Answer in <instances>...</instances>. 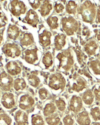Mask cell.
<instances>
[{
    "mask_svg": "<svg viewBox=\"0 0 100 125\" xmlns=\"http://www.w3.org/2000/svg\"><path fill=\"white\" fill-rule=\"evenodd\" d=\"M82 19L87 22H91L94 21L96 15L95 5L90 1H85L78 10Z\"/></svg>",
    "mask_w": 100,
    "mask_h": 125,
    "instance_id": "cell-1",
    "label": "cell"
},
{
    "mask_svg": "<svg viewBox=\"0 0 100 125\" xmlns=\"http://www.w3.org/2000/svg\"><path fill=\"white\" fill-rule=\"evenodd\" d=\"M57 58L59 62L58 67L61 70L68 71L72 68L74 64L73 56L70 50H64L58 53Z\"/></svg>",
    "mask_w": 100,
    "mask_h": 125,
    "instance_id": "cell-2",
    "label": "cell"
},
{
    "mask_svg": "<svg viewBox=\"0 0 100 125\" xmlns=\"http://www.w3.org/2000/svg\"><path fill=\"white\" fill-rule=\"evenodd\" d=\"M66 83V80L62 74L55 73L49 77L48 86L54 91H61L65 88Z\"/></svg>",
    "mask_w": 100,
    "mask_h": 125,
    "instance_id": "cell-3",
    "label": "cell"
},
{
    "mask_svg": "<svg viewBox=\"0 0 100 125\" xmlns=\"http://www.w3.org/2000/svg\"><path fill=\"white\" fill-rule=\"evenodd\" d=\"M62 28L66 34L69 35H73L78 29V23L74 18L67 16L62 18Z\"/></svg>",
    "mask_w": 100,
    "mask_h": 125,
    "instance_id": "cell-4",
    "label": "cell"
},
{
    "mask_svg": "<svg viewBox=\"0 0 100 125\" xmlns=\"http://www.w3.org/2000/svg\"><path fill=\"white\" fill-rule=\"evenodd\" d=\"M35 104L33 97L28 94H21L18 100V106L22 110H28L31 109Z\"/></svg>",
    "mask_w": 100,
    "mask_h": 125,
    "instance_id": "cell-5",
    "label": "cell"
},
{
    "mask_svg": "<svg viewBox=\"0 0 100 125\" xmlns=\"http://www.w3.org/2000/svg\"><path fill=\"white\" fill-rule=\"evenodd\" d=\"M13 78L9 73L3 72L0 74V88L4 91L10 90L14 85Z\"/></svg>",
    "mask_w": 100,
    "mask_h": 125,
    "instance_id": "cell-6",
    "label": "cell"
},
{
    "mask_svg": "<svg viewBox=\"0 0 100 125\" xmlns=\"http://www.w3.org/2000/svg\"><path fill=\"white\" fill-rule=\"evenodd\" d=\"M83 101L80 97L76 95L72 96L70 100L69 108L74 114H77L82 111L83 107Z\"/></svg>",
    "mask_w": 100,
    "mask_h": 125,
    "instance_id": "cell-7",
    "label": "cell"
},
{
    "mask_svg": "<svg viewBox=\"0 0 100 125\" xmlns=\"http://www.w3.org/2000/svg\"><path fill=\"white\" fill-rule=\"evenodd\" d=\"M10 9L13 15L15 16H19L25 13L27 8L22 1L13 0L10 4Z\"/></svg>",
    "mask_w": 100,
    "mask_h": 125,
    "instance_id": "cell-8",
    "label": "cell"
},
{
    "mask_svg": "<svg viewBox=\"0 0 100 125\" xmlns=\"http://www.w3.org/2000/svg\"><path fill=\"white\" fill-rule=\"evenodd\" d=\"M1 103L6 109H12L15 106L16 103L14 94L10 92H6L2 95Z\"/></svg>",
    "mask_w": 100,
    "mask_h": 125,
    "instance_id": "cell-9",
    "label": "cell"
},
{
    "mask_svg": "<svg viewBox=\"0 0 100 125\" xmlns=\"http://www.w3.org/2000/svg\"><path fill=\"white\" fill-rule=\"evenodd\" d=\"M7 56L11 58H16L19 56L21 53L20 49L15 44L8 43L5 44L2 48Z\"/></svg>",
    "mask_w": 100,
    "mask_h": 125,
    "instance_id": "cell-10",
    "label": "cell"
},
{
    "mask_svg": "<svg viewBox=\"0 0 100 125\" xmlns=\"http://www.w3.org/2000/svg\"><path fill=\"white\" fill-rule=\"evenodd\" d=\"M14 120L17 125H27L28 122V115L22 110H17L14 112Z\"/></svg>",
    "mask_w": 100,
    "mask_h": 125,
    "instance_id": "cell-11",
    "label": "cell"
},
{
    "mask_svg": "<svg viewBox=\"0 0 100 125\" xmlns=\"http://www.w3.org/2000/svg\"><path fill=\"white\" fill-rule=\"evenodd\" d=\"M75 119L78 125H91V116L86 111H81L77 114Z\"/></svg>",
    "mask_w": 100,
    "mask_h": 125,
    "instance_id": "cell-12",
    "label": "cell"
},
{
    "mask_svg": "<svg viewBox=\"0 0 100 125\" xmlns=\"http://www.w3.org/2000/svg\"><path fill=\"white\" fill-rule=\"evenodd\" d=\"M7 72L12 76H16L21 72V68L18 64L15 62H10L6 66Z\"/></svg>",
    "mask_w": 100,
    "mask_h": 125,
    "instance_id": "cell-13",
    "label": "cell"
},
{
    "mask_svg": "<svg viewBox=\"0 0 100 125\" xmlns=\"http://www.w3.org/2000/svg\"><path fill=\"white\" fill-rule=\"evenodd\" d=\"M37 49L33 48L27 49L24 52V59L30 64H33L38 60Z\"/></svg>",
    "mask_w": 100,
    "mask_h": 125,
    "instance_id": "cell-14",
    "label": "cell"
},
{
    "mask_svg": "<svg viewBox=\"0 0 100 125\" xmlns=\"http://www.w3.org/2000/svg\"><path fill=\"white\" fill-rule=\"evenodd\" d=\"M87 86L86 81L80 76L76 77L72 84V89L76 92L82 91Z\"/></svg>",
    "mask_w": 100,
    "mask_h": 125,
    "instance_id": "cell-15",
    "label": "cell"
},
{
    "mask_svg": "<svg viewBox=\"0 0 100 125\" xmlns=\"http://www.w3.org/2000/svg\"><path fill=\"white\" fill-rule=\"evenodd\" d=\"M25 20L28 24L35 27L38 23V15L33 10H30L27 12Z\"/></svg>",
    "mask_w": 100,
    "mask_h": 125,
    "instance_id": "cell-16",
    "label": "cell"
},
{
    "mask_svg": "<svg viewBox=\"0 0 100 125\" xmlns=\"http://www.w3.org/2000/svg\"><path fill=\"white\" fill-rule=\"evenodd\" d=\"M52 36L51 33L47 30H45L43 32L39 34V40L41 45L44 47H46L51 44V38Z\"/></svg>",
    "mask_w": 100,
    "mask_h": 125,
    "instance_id": "cell-17",
    "label": "cell"
},
{
    "mask_svg": "<svg viewBox=\"0 0 100 125\" xmlns=\"http://www.w3.org/2000/svg\"><path fill=\"white\" fill-rule=\"evenodd\" d=\"M57 108L55 104L52 102H48L43 106V115L46 117L56 113Z\"/></svg>",
    "mask_w": 100,
    "mask_h": 125,
    "instance_id": "cell-18",
    "label": "cell"
},
{
    "mask_svg": "<svg viewBox=\"0 0 100 125\" xmlns=\"http://www.w3.org/2000/svg\"><path fill=\"white\" fill-rule=\"evenodd\" d=\"M98 47V44L95 41L91 40L85 44L84 49L88 54L89 55H92L95 54Z\"/></svg>",
    "mask_w": 100,
    "mask_h": 125,
    "instance_id": "cell-19",
    "label": "cell"
},
{
    "mask_svg": "<svg viewBox=\"0 0 100 125\" xmlns=\"http://www.w3.org/2000/svg\"><path fill=\"white\" fill-rule=\"evenodd\" d=\"M54 42L56 49L60 50L66 44V36L64 34H58L56 36Z\"/></svg>",
    "mask_w": 100,
    "mask_h": 125,
    "instance_id": "cell-20",
    "label": "cell"
},
{
    "mask_svg": "<svg viewBox=\"0 0 100 125\" xmlns=\"http://www.w3.org/2000/svg\"><path fill=\"white\" fill-rule=\"evenodd\" d=\"M82 99L85 105L90 106L94 101V95L90 89H87L83 93Z\"/></svg>",
    "mask_w": 100,
    "mask_h": 125,
    "instance_id": "cell-21",
    "label": "cell"
},
{
    "mask_svg": "<svg viewBox=\"0 0 100 125\" xmlns=\"http://www.w3.org/2000/svg\"><path fill=\"white\" fill-rule=\"evenodd\" d=\"M60 121V116L57 113L46 117L45 119V123L47 125H58Z\"/></svg>",
    "mask_w": 100,
    "mask_h": 125,
    "instance_id": "cell-22",
    "label": "cell"
},
{
    "mask_svg": "<svg viewBox=\"0 0 100 125\" xmlns=\"http://www.w3.org/2000/svg\"><path fill=\"white\" fill-rule=\"evenodd\" d=\"M52 9L53 5L52 3L48 0H45L40 7V12L42 16H46L50 14Z\"/></svg>",
    "mask_w": 100,
    "mask_h": 125,
    "instance_id": "cell-23",
    "label": "cell"
},
{
    "mask_svg": "<svg viewBox=\"0 0 100 125\" xmlns=\"http://www.w3.org/2000/svg\"><path fill=\"white\" fill-rule=\"evenodd\" d=\"M19 30L15 25L10 26L8 29V34L9 38L12 40H16L18 37L19 34Z\"/></svg>",
    "mask_w": 100,
    "mask_h": 125,
    "instance_id": "cell-24",
    "label": "cell"
},
{
    "mask_svg": "<svg viewBox=\"0 0 100 125\" xmlns=\"http://www.w3.org/2000/svg\"><path fill=\"white\" fill-rule=\"evenodd\" d=\"M27 87V83L25 80L22 78H17L14 80L13 87L16 91H22Z\"/></svg>",
    "mask_w": 100,
    "mask_h": 125,
    "instance_id": "cell-25",
    "label": "cell"
},
{
    "mask_svg": "<svg viewBox=\"0 0 100 125\" xmlns=\"http://www.w3.org/2000/svg\"><path fill=\"white\" fill-rule=\"evenodd\" d=\"M20 44L25 47H28L34 42V39L32 34L30 33H25L20 40Z\"/></svg>",
    "mask_w": 100,
    "mask_h": 125,
    "instance_id": "cell-26",
    "label": "cell"
},
{
    "mask_svg": "<svg viewBox=\"0 0 100 125\" xmlns=\"http://www.w3.org/2000/svg\"><path fill=\"white\" fill-rule=\"evenodd\" d=\"M45 121L43 116L39 114H35L31 118V125H45Z\"/></svg>",
    "mask_w": 100,
    "mask_h": 125,
    "instance_id": "cell-27",
    "label": "cell"
},
{
    "mask_svg": "<svg viewBox=\"0 0 100 125\" xmlns=\"http://www.w3.org/2000/svg\"><path fill=\"white\" fill-rule=\"evenodd\" d=\"M90 116L92 120L97 122L100 121V108L98 106H93L90 110Z\"/></svg>",
    "mask_w": 100,
    "mask_h": 125,
    "instance_id": "cell-28",
    "label": "cell"
},
{
    "mask_svg": "<svg viewBox=\"0 0 100 125\" xmlns=\"http://www.w3.org/2000/svg\"><path fill=\"white\" fill-rule=\"evenodd\" d=\"M0 125H13V119L8 114H0Z\"/></svg>",
    "mask_w": 100,
    "mask_h": 125,
    "instance_id": "cell-29",
    "label": "cell"
},
{
    "mask_svg": "<svg viewBox=\"0 0 100 125\" xmlns=\"http://www.w3.org/2000/svg\"><path fill=\"white\" fill-rule=\"evenodd\" d=\"M55 105L57 109L61 112H64L66 109V102L65 99L62 97H58L56 99Z\"/></svg>",
    "mask_w": 100,
    "mask_h": 125,
    "instance_id": "cell-30",
    "label": "cell"
},
{
    "mask_svg": "<svg viewBox=\"0 0 100 125\" xmlns=\"http://www.w3.org/2000/svg\"><path fill=\"white\" fill-rule=\"evenodd\" d=\"M42 62L47 68L52 66L53 64V57L51 53L48 52L44 54L42 59Z\"/></svg>",
    "mask_w": 100,
    "mask_h": 125,
    "instance_id": "cell-31",
    "label": "cell"
},
{
    "mask_svg": "<svg viewBox=\"0 0 100 125\" xmlns=\"http://www.w3.org/2000/svg\"><path fill=\"white\" fill-rule=\"evenodd\" d=\"M29 84L33 87H38L40 82L39 77L35 74H31L27 77Z\"/></svg>",
    "mask_w": 100,
    "mask_h": 125,
    "instance_id": "cell-32",
    "label": "cell"
},
{
    "mask_svg": "<svg viewBox=\"0 0 100 125\" xmlns=\"http://www.w3.org/2000/svg\"><path fill=\"white\" fill-rule=\"evenodd\" d=\"M90 67L95 75H100V62L98 60L92 61L90 63Z\"/></svg>",
    "mask_w": 100,
    "mask_h": 125,
    "instance_id": "cell-33",
    "label": "cell"
},
{
    "mask_svg": "<svg viewBox=\"0 0 100 125\" xmlns=\"http://www.w3.org/2000/svg\"><path fill=\"white\" fill-rule=\"evenodd\" d=\"M64 125H74L75 124V119L72 114H66L64 115L62 119Z\"/></svg>",
    "mask_w": 100,
    "mask_h": 125,
    "instance_id": "cell-34",
    "label": "cell"
},
{
    "mask_svg": "<svg viewBox=\"0 0 100 125\" xmlns=\"http://www.w3.org/2000/svg\"><path fill=\"white\" fill-rule=\"evenodd\" d=\"M77 5L74 1H69L67 4L66 10L67 12L70 14L75 15L76 13Z\"/></svg>",
    "mask_w": 100,
    "mask_h": 125,
    "instance_id": "cell-35",
    "label": "cell"
},
{
    "mask_svg": "<svg viewBox=\"0 0 100 125\" xmlns=\"http://www.w3.org/2000/svg\"><path fill=\"white\" fill-rule=\"evenodd\" d=\"M58 19L56 16H50L47 20L48 25L52 29H56L58 27Z\"/></svg>",
    "mask_w": 100,
    "mask_h": 125,
    "instance_id": "cell-36",
    "label": "cell"
},
{
    "mask_svg": "<svg viewBox=\"0 0 100 125\" xmlns=\"http://www.w3.org/2000/svg\"><path fill=\"white\" fill-rule=\"evenodd\" d=\"M49 95L47 90L45 88H41L38 90V95L40 99L42 101L46 99Z\"/></svg>",
    "mask_w": 100,
    "mask_h": 125,
    "instance_id": "cell-37",
    "label": "cell"
},
{
    "mask_svg": "<svg viewBox=\"0 0 100 125\" xmlns=\"http://www.w3.org/2000/svg\"><path fill=\"white\" fill-rule=\"evenodd\" d=\"M7 22L8 19L5 14L3 12H0V28L5 27L7 24Z\"/></svg>",
    "mask_w": 100,
    "mask_h": 125,
    "instance_id": "cell-38",
    "label": "cell"
},
{
    "mask_svg": "<svg viewBox=\"0 0 100 125\" xmlns=\"http://www.w3.org/2000/svg\"><path fill=\"white\" fill-rule=\"evenodd\" d=\"M94 95L96 99L100 101V85H96L94 89Z\"/></svg>",
    "mask_w": 100,
    "mask_h": 125,
    "instance_id": "cell-39",
    "label": "cell"
},
{
    "mask_svg": "<svg viewBox=\"0 0 100 125\" xmlns=\"http://www.w3.org/2000/svg\"><path fill=\"white\" fill-rule=\"evenodd\" d=\"M29 2L32 7L34 10L37 9L41 4L40 0H29Z\"/></svg>",
    "mask_w": 100,
    "mask_h": 125,
    "instance_id": "cell-40",
    "label": "cell"
},
{
    "mask_svg": "<svg viewBox=\"0 0 100 125\" xmlns=\"http://www.w3.org/2000/svg\"><path fill=\"white\" fill-rule=\"evenodd\" d=\"M54 9L55 10L56 12L58 14H59L62 13L64 11V7L61 3H56L54 6Z\"/></svg>",
    "mask_w": 100,
    "mask_h": 125,
    "instance_id": "cell-41",
    "label": "cell"
},
{
    "mask_svg": "<svg viewBox=\"0 0 100 125\" xmlns=\"http://www.w3.org/2000/svg\"><path fill=\"white\" fill-rule=\"evenodd\" d=\"M97 14V19H98V21H99V22L100 23V6H99L98 8Z\"/></svg>",
    "mask_w": 100,
    "mask_h": 125,
    "instance_id": "cell-42",
    "label": "cell"
},
{
    "mask_svg": "<svg viewBox=\"0 0 100 125\" xmlns=\"http://www.w3.org/2000/svg\"><path fill=\"white\" fill-rule=\"evenodd\" d=\"M3 42V34L2 32L0 30V45Z\"/></svg>",
    "mask_w": 100,
    "mask_h": 125,
    "instance_id": "cell-43",
    "label": "cell"
},
{
    "mask_svg": "<svg viewBox=\"0 0 100 125\" xmlns=\"http://www.w3.org/2000/svg\"><path fill=\"white\" fill-rule=\"evenodd\" d=\"M97 39L98 42L100 43V32H99V34H98L97 35Z\"/></svg>",
    "mask_w": 100,
    "mask_h": 125,
    "instance_id": "cell-44",
    "label": "cell"
},
{
    "mask_svg": "<svg viewBox=\"0 0 100 125\" xmlns=\"http://www.w3.org/2000/svg\"><path fill=\"white\" fill-rule=\"evenodd\" d=\"M92 125H100V123L98 122H96L95 123H93Z\"/></svg>",
    "mask_w": 100,
    "mask_h": 125,
    "instance_id": "cell-45",
    "label": "cell"
},
{
    "mask_svg": "<svg viewBox=\"0 0 100 125\" xmlns=\"http://www.w3.org/2000/svg\"></svg>",
    "mask_w": 100,
    "mask_h": 125,
    "instance_id": "cell-46",
    "label": "cell"
},
{
    "mask_svg": "<svg viewBox=\"0 0 100 125\" xmlns=\"http://www.w3.org/2000/svg\"></svg>",
    "mask_w": 100,
    "mask_h": 125,
    "instance_id": "cell-47",
    "label": "cell"
},
{
    "mask_svg": "<svg viewBox=\"0 0 100 125\" xmlns=\"http://www.w3.org/2000/svg\"></svg>",
    "mask_w": 100,
    "mask_h": 125,
    "instance_id": "cell-48",
    "label": "cell"
}]
</instances>
